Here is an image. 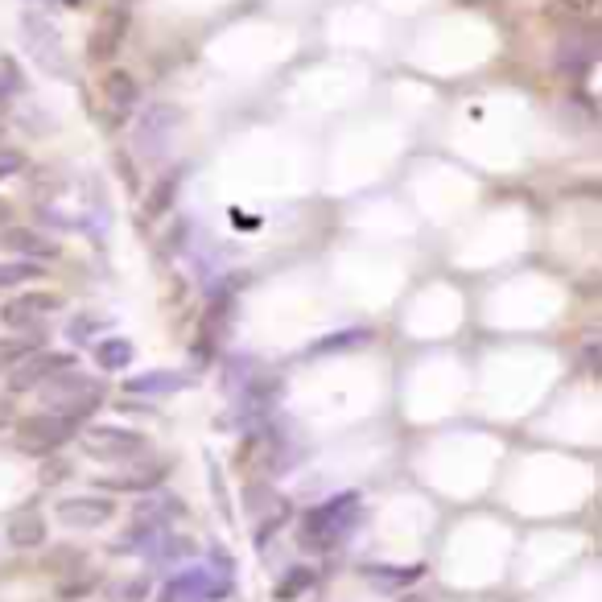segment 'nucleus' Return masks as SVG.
Instances as JSON below:
<instances>
[{"label":"nucleus","instance_id":"nucleus-10","mask_svg":"<svg viewBox=\"0 0 602 602\" xmlns=\"http://www.w3.org/2000/svg\"><path fill=\"white\" fill-rule=\"evenodd\" d=\"M124 33H128V13H120V9H112V13H104L95 21V29H91V58L95 62H104V58H112L116 50H120V42H124Z\"/></svg>","mask_w":602,"mask_h":602},{"label":"nucleus","instance_id":"nucleus-13","mask_svg":"<svg viewBox=\"0 0 602 602\" xmlns=\"http://www.w3.org/2000/svg\"><path fill=\"white\" fill-rule=\"evenodd\" d=\"M174 124H178V108H149L145 116H141V124H137V145L145 149V153H161V145L170 141V132H174Z\"/></svg>","mask_w":602,"mask_h":602},{"label":"nucleus","instance_id":"nucleus-17","mask_svg":"<svg viewBox=\"0 0 602 602\" xmlns=\"http://www.w3.org/2000/svg\"><path fill=\"white\" fill-rule=\"evenodd\" d=\"M46 541V520L42 512H21L9 520V545L17 549H38Z\"/></svg>","mask_w":602,"mask_h":602},{"label":"nucleus","instance_id":"nucleus-5","mask_svg":"<svg viewBox=\"0 0 602 602\" xmlns=\"http://www.w3.org/2000/svg\"><path fill=\"white\" fill-rule=\"evenodd\" d=\"M79 442L95 454V458H108V462H124V458H137L145 450V438L137 429H124V425H91L79 433Z\"/></svg>","mask_w":602,"mask_h":602},{"label":"nucleus","instance_id":"nucleus-8","mask_svg":"<svg viewBox=\"0 0 602 602\" xmlns=\"http://www.w3.org/2000/svg\"><path fill=\"white\" fill-rule=\"evenodd\" d=\"M116 512L112 499L104 495H75V499H58V520L66 528H99V524H108Z\"/></svg>","mask_w":602,"mask_h":602},{"label":"nucleus","instance_id":"nucleus-25","mask_svg":"<svg viewBox=\"0 0 602 602\" xmlns=\"http://www.w3.org/2000/svg\"><path fill=\"white\" fill-rule=\"evenodd\" d=\"M355 343H367V330H351V334H334V339L318 343V351H334V347H355Z\"/></svg>","mask_w":602,"mask_h":602},{"label":"nucleus","instance_id":"nucleus-11","mask_svg":"<svg viewBox=\"0 0 602 602\" xmlns=\"http://www.w3.org/2000/svg\"><path fill=\"white\" fill-rule=\"evenodd\" d=\"M62 306V297L58 293H25V297H13L5 310H0V318H5L9 326H29V322H38L46 314H54Z\"/></svg>","mask_w":602,"mask_h":602},{"label":"nucleus","instance_id":"nucleus-6","mask_svg":"<svg viewBox=\"0 0 602 602\" xmlns=\"http://www.w3.org/2000/svg\"><path fill=\"white\" fill-rule=\"evenodd\" d=\"M75 367V355L66 351H33L29 359H21L13 372H9V392H29V388H42L50 376Z\"/></svg>","mask_w":602,"mask_h":602},{"label":"nucleus","instance_id":"nucleus-16","mask_svg":"<svg viewBox=\"0 0 602 602\" xmlns=\"http://www.w3.org/2000/svg\"><path fill=\"white\" fill-rule=\"evenodd\" d=\"M178 388H190V376H182V372H145V376L124 384V392H132V396H165V392H178Z\"/></svg>","mask_w":602,"mask_h":602},{"label":"nucleus","instance_id":"nucleus-24","mask_svg":"<svg viewBox=\"0 0 602 602\" xmlns=\"http://www.w3.org/2000/svg\"><path fill=\"white\" fill-rule=\"evenodd\" d=\"M149 594V582L145 578H128V582H116L112 586V598L116 602H141Z\"/></svg>","mask_w":602,"mask_h":602},{"label":"nucleus","instance_id":"nucleus-9","mask_svg":"<svg viewBox=\"0 0 602 602\" xmlns=\"http://www.w3.org/2000/svg\"><path fill=\"white\" fill-rule=\"evenodd\" d=\"M594 58H598V38H594V29H574V33H565L561 46H557V66H561L565 75H582Z\"/></svg>","mask_w":602,"mask_h":602},{"label":"nucleus","instance_id":"nucleus-27","mask_svg":"<svg viewBox=\"0 0 602 602\" xmlns=\"http://www.w3.org/2000/svg\"><path fill=\"white\" fill-rule=\"evenodd\" d=\"M17 83H21V79H17V66H13V62H0V95H9Z\"/></svg>","mask_w":602,"mask_h":602},{"label":"nucleus","instance_id":"nucleus-19","mask_svg":"<svg viewBox=\"0 0 602 602\" xmlns=\"http://www.w3.org/2000/svg\"><path fill=\"white\" fill-rule=\"evenodd\" d=\"M170 512H178L174 499H165V495H149V499H141V504H137V528H153L161 516H170Z\"/></svg>","mask_w":602,"mask_h":602},{"label":"nucleus","instance_id":"nucleus-20","mask_svg":"<svg viewBox=\"0 0 602 602\" xmlns=\"http://www.w3.org/2000/svg\"><path fill=\"white\" fill-rule=\"evenodd\" d=\"M33 351H38L33 339H0V372H13V367L21 359H29Z\"/></svg>","mask_w":602,"mask_h":602},{"label":"nucleus","instance_id":"nucleus-26","mask_svg":"<svg viewBox=\"0 0 602 602\" xmlns=\"http://www.w3.org/2000/svg\"><path fill=\"white\" fill-rule=\"evenodd\" d=\"M21 165H25V157L17 149H0V178H13Z\"/></svg>","mask_w":602,"mask_h":602},{"label":"nucleus","instance_id":"nucleus-18","mask_svg":"<svg viewBox=\"0 0 602 602\" xmlns=\"http://www.w3.org/2000/svg\"><path fill=\"white\" fill-rule=\"evenodd\" d=\"M95 359H99L104 372H120V367L132 363V343L128 339H104V343L95 347Z\"/></svg>","mask_w":602,"mask_h":602},{"label":"nucleus","instance_id":"nucleus-4","mask_svg":"<svg viewBox=\"0 0 602 602\" xmlns=\"http://www.w3.org/2000/svg\"><path fill=\"white\" fill-rule=\"evenodd\" d=\"M71 438H75V421L54 417V413H33L17 421V446L25 454H50Z\"/></svg>","mask_w":602,"mask_h":602},{"label":"nucleus","instance_id":"nucleus-7","mask_svg":"<svg viewBox=\"0 0 602 602\" xmlns=\"http://www.w3.org/2000/svg\"><path fill=\"white\" fill-rule=\"evenodd\" d=\"M227 590H231V582L215 570H186L165 582L161 602H207V598H223Z\"/></svg>","mask_w":602,"mask_h":602},{"label":"nucleus","instance_id":"nucleus-23","mask_svg":"<svg viewBox=\"0 0 602 602\" xmlns=\"http://www.w3.org/2000/svg\"><path fill=\"white\" fill-rule=\"evenodd\" d=\"M178 194V178H161L157 190L149 194V215H161L165 207H170V198Z\"/></svg>","mask_w":602,"mask_h":602},{"label":"nucleus","instance_id":"nucleus-14","mask_svg":"<svg viewBox=\"0 0 602 602\" xmlns=\"http://www.w3.org/2000/svg\"><path fill=\"white\" fill-rule=\"evenodd\" d=\"M165 471H170V462L165 458H153L149 466H141V462H132V471H124V475H108L99 487H108V491H149V487H157L161 479H165Z\"/></svg>","mask_w":602,"mask_h":602},{"label":"nucleus","instance_id":"nucleus-22","mask_svg":"<svg viewBox=\"0 0 602 602\" xmlns=\"http://www.w3.org/2000/svg\"><path fill=\"white\" fill-rule=\"evenodd\" d=\"M38 273H42V264H0V289L21 285V281H33Z\"/></svg>","mask_w":602,"mask_h":602},{"label":"nucleus","instance_id":"nucleus-1","mask_svg":"<svg viewBox=\"0 0 602 602\" xmlns=\"http://www.w3.org/2000/svg\"><path fill=\"white\" fill-rule=\"evenodd\" d=\"M38 392H42V405L54 417H66V421H75V425L104 405V384H99L95 376H87V372H75V367H66V372L50 376Z\"/></svg>","mask_w":602,"mask_h":602},{"label":"nucleus","instance_id":"nucleus-3","mask_svg":"<svg viewBox=\"0 0 602 602\" xmlns=\"http://www.w3.org/2000/svg\"><path fill=\"white\" fill-rule=\"evenodd\" d=\"M21 38H25L29 58L38 62L46 75L62 79L66 71H71V62H66V46H62V33H58V25L46 13H25L21 17Z\"/></svg>","mask_w":602,"mask_h":602},{"label":"nucleus","instance_id":"nucleus-28","mask_svg":"<svg viewBox=\"0 0 602 602\" xmlns=\"http://www.w3.org/2000/svg\"><path fill=\"white\" fill-rule=\"evenodd\" d=\"M9 417H13V405H9V400H0V429L9 425Z\"/></svg>","mask_w":602,"mask_h":602},{"label":"nucleus","instance_id":"nucleus-12","mask_svg":"<svg viewBox=\"0 0 602 602\" xmlns=\"http://www.w3.org/2000/svg\"><path fill=\"white\" fill-rule=\"evenodd\" d=\"M0 248L17 252V256H33V260L58 256V244L50 236H42V231H33V227H5L0 231Z\"/></svg>","mask_w":602,"mask_h":602},{"label":"nucleus","instance_id":"nucleus-15","mask_svg":"<svg viewBox=\"0 0 602 602\" xmlns=\"http://www.w3.org/2000/svg\"><path fill=\"white\" fill-rule=\"evenodd\" d=\"M104 99H108V108L112 112H132L137 108V99H141V87H137V79H132L128 71H108L104 75Z\"/></svg>","mask_w":602,"mask_h":602},{"label":"nucleus","instance_id":"nucleus-29","mask_svg":"<svg viewBox=\"0 0 602 602\" xmlns=\"http://www.w3.org/2000/svg\"><path fill=\"white\" fill-rule=\"evenodd\" d=\"M0 223H9V203H5V198H0Z\"/></svg>","mask_w":602,"mask_h":602},{"label":"nucleus","instance_id":"nucleus-21","mask_svg":"<svg viewBox=\"0 0 602 602\" xmlns=\"http://www.w3.org/2000/svg\"><path fill=\"white\" fill-rule=\"evenodd\" d=\"M310 586H314V574L306 570V565H297V570H289V574L281 578V586H277V598H281V602H293L297 594H306Z\"/></svg>","mask_w":602,"mask_h":602},{"label":"nucleus","instance_id":"nucleus-2","mask_svg":"<svg viewBox=\"0 0 602 602\" xmlns=\"http://www.w3.org/2000/svg\"><path fill=\"white\" fill-rule=\"evenodd\" d=\"M355 512H359V495H355V491H343V495L326 499V504L314 508V512L306 516V524H301V545H310V549H334V545H339L347 532H351Z\"/></svg>","mask_w":602,"mask_h":602}]
</instances>
